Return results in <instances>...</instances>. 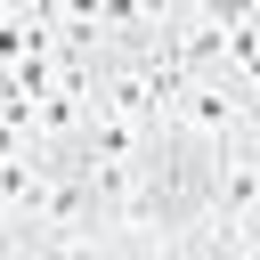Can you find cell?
I'll list each match as a JSON object with an SVG mask.
<instances>
[{"mask_svg":"<svg viewBox=\"0 0 260 260\" xmlns=\"http://www.w3.org/2000/svg\"><path fill=\"white\" fill-rule=\"evenodd\" d=\"M244 260H260V195L244 203Z\"/></svg>","mask_w":260,"mask_h":260,"instance_id":"1","label":"cell"}]
</instances>
